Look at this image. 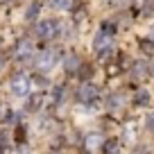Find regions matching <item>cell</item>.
Returning <instances> with one entry per match:
<instances>
[{
	"label": "cell",
	"mask_w": 154,
	"mask_h": 154,
	"mask_svg": "<svg viewBox=\"0 0 154 154\" xmlns=\"http://www.w3.org/2000/svg\"><path fill=\"white\" fill-rule=\"evenodd\" d=\"M61 97H63V86H54L52 88V100L54 102H61Z\"/></svg>",
	"instance_id": "cell-17"
},
{
	"label": "cell",
	"mask_w": 154,
	"mask_h": 154,
	"mask_svg": "<svg viewBox=\"0 0 154 154\" xmlns=\"http://www.w3.org/2000/svg\"><path fill=\"white\" fill-rule=\"evenodd\" d=\"M57 61H59V57H57L54 50H43V52H38V57H34V66H36L41 72L52 70Z\"/></svg>",
	"instance_id": "cell-5"
},
{
	"label": "cell",
	"mask_w": 154,
	"mask_h": 154,
	"mask_svg": "<svg viewBox=\"0 0 154 154\" xmlns=\"http://www.w3.org/2000/svg\"><path fill=\"white\" fill-rule=\"evenodd\" d=\"M147 102H149V93L145 91V88H140V91L134 95V104H138V106H145Z\"/></svg>",
	"instance_id": "cell-13"
},
{
	"label": "cell",
	"mask_w": 154,
	"mask_h": 154,
	"mask_svg": "<svg viewBox=\"0 0 154 154\" xmlns=\"http://www.w3.org/2000/svg\"><path fill=\"white\" fill-rule=\"evenodd\" d=\"M11 120H16V116L11 113V109H9V104H0V122H11Z\"/></svg>",
	"instance_id": "cell-12"
},
{
	"label": "cell",
	"mask_w": 154,
	"mask_h": 154,
	"mask_svg": "<svg viewBox=\"0 0 154 154\" xmlns=\"http://www.w3.org/2000/svg\"><path fill=\"white\" fill-rule=\"evenodd\" d=\"M120 104H122V97L118 95V93L109 97V106H111V109H116V106H120Z\"/></svg>",
	"instance_id": "cell-18"
},
{
	"label": "cell",
	"mask_w": 154,
	"mask_h": 154,
	"mask_svg": "<svg viewBox=\"0 0 154 154\" xmlns=\"http://www.w3.org/2000/svg\"><path fill=\"white\" fill-rule=\"evenodd\" d=\"M0 2H7V0H0Z\"/></svg>",
	"instance_id": "cell-23"
},
{
	"label": "cell",
	"mask_w": 154,
	"mask_h": 154,
	"mask_svg": "<svg viewBox=\"0 0 154 154\" xmlns=\"http://www.w3.org/2000/svg\"><path fill=\"white\" fill-rule=\"evenodd\" d=\"M0 43H2V38H0Z\"/></svg>",
	"instance_id": "cell-24"
},
{
	"label": "cell",
	"mask_w": 154,
	"mask_h": 154,
	"mask_svg": "<svg viewBox=\"0 0 154 154\" xmlns=\"http://www.w3.org/2000/svg\"><path fill=\"white\" fill-rule=\"evenodd\" d=\"M29 86H32V79H29L27 75H23V72H18V75L11 77V84H9V91L14 93L16 97H25L29 93Z\"/></svg>",
	"instance_id": "cell-4"
},
{
	"label": "cell",
	"mask_w": 154,
	"mask_h": 154,
	"mask_svg": "<svg viewBox=\"0 0 154 154\" xmlns=\"http://www.w3.org/2000/svg\"><path fill=\"white\" fill-rule=\"evenodd\" d=\"M145 125H147L149 131H154V111H152V113H147V120H145Z\"/></svg>",
	"instance_id": "cell-19"
},
{
	"label": "cell",
	"mask_w": 154,
	"mask_h": 154,
	"mask_svg": "<svg viewBox=\"0 0 154 154\" xmlns=\"http://www.w3.org/2000/svg\"><path fill=\"white\" fill-rule=\"evenodd\" d=\"M38 14H41V2H32L25 11V18L27 20H38Z\"/></svg>",
	"instance_id": "cell-11"
},
{
	"label": "cell",
	"mask_w": 154,
	"mask_h": 154,
	"mask_svg": "<svg viewBox=\"0 0 154 154\" xmlns=\"http://www.w3.org/2000/svg\"><path fill=\"white\" fill-rule=\"evenodd\" d=\"M63 66H66V70H77V68H79V59H77L75 54H68V57L63 59Z\"/></svg>",
	"instance_id": "cell-14"
},
{
	"label": "cell",
	"mask_w": 154,
	"mask_h": 154,
	"mask_svg": "<svg viewBox=\"0 0 154 154\" xmlns=\"http://www.w3.org/2000/svg\"><path fill=\"white\" fill-rule=\"evenodd\" d=\"M77 102L79 104H95L97 97H100V88L95 84H82V86L77 88Z\"/></svg>",
	"instance_id": "cell-3"
},
{
	"label": "cell",
	"mask_w": 154,
	"mask_h": 154,
	"mask_svg": "<svg viewBox=\"0 0 154 154\" xmlns=\"http://www.w3.org/2000/svg\"><path fill=\"white\" fill-rule=\"evenodd\" d=\"M27 102H25V111H29V113H36V111H41L45 106V102H48V97H45V93H27Z\"/></svg>",
	"instance_id": "cell-6"
},
{
	"label": "cell",
	"mask_w": 154,
	"mask_h": 154,
	"mask_svg": "<svg viewBox=\"0 0 154 154\" xmlns=\"http://www.w3.org/2000/svg\"><path fill=\"white\" fill-rule=\"evenodd\" d=\"M149 41H154V27L149 29Z\"/></svg>",
	"instance_id": "cell-21"
},
{
	"label": "cell",
	"mask_w": 154,
	"mask_h": 154,
	"mask_svg": "<svg viewBox=\"0 0 154 154\" xmlns=\"http://www.w3.org/2000/svg\"><path fill=\"white\" fill-rule=\"evenodd\" d=\"M48 5L54 7V9H59V11H63V9L70 7V0H48Z\"/></svg>",
	"instance_id": "cell-16"
},
{
	"label": "cell",
	"mask_w": 154,
	"mask_h": 154,
	"mask_svg": "<svg viewBox=\"0 0 154 154\" xmlns=\"http://www.w3.org/2000/svg\"><path fill=\"white\" fill-rule=\"evenodd\" d=\"M147 72H149V66L145 61H136L131 66V75L134 77H147Z\"/></svg>",
	"instance_id": "cell-10"
},
{
	"label": "cell",
	"mask_w": 154,
	"mask_h": 154,
	"mask_svg": "<svg viewBox=\"0 0 154 154\" xmlns=\"http://www.w3.org/2000/svg\"><path fill=\"white\" fill-rule=\"evenodd\" d=\"M111 43H113V25H102L93 36V50L100 57H106L111 52Z\"/></svg>",
	"instance_id": "cell-1"
},
{
	"label": "cell",
	"mask_w": 154,
	"mask_h": 154,
	"mask_svg": "<svg viewBox=\"0 0 154 154\" xmlns=\"http://www.w3.org/2000/svg\"><path fill=\"white\" fill-rule=\"evenodd\" d=\"M100 147H102V154H118L120 152V140L118 138H106Z\"/></svg>",
	"instance_id": "cell-9"
},
{
	"label": "cell",
	"mask_w": 154,
	"mask_h": 154,
	"mask_svg": "<svg viewBox=\"0 0 154 154\" xmlns=\"http://www.w3.org/2000/svg\"><path fill=\"white\" fill-rule=\"evenodd\" d=\"M100 145H102V134L91 131V134L84 136V147H86V149H97Z\"/></svg>",
	"instance_id": "cell-8"
},
{
	"label": "cell",
	"mask_w": 154,
	"mask_h": 154,
	"mask_svg": "<svg viewBox=\"0 0 154 154\" xmlns=\"http://www.w3.org/2000/svg\"><path fill=\"white\" fill-rule=\"evenodd\" d=\"M32 43H29L27 38H20L18 43H16L14 48V57L18 59V61H29V57H32Z\"/></svg>",
	"instance_id": "cell-7"
},
{
	"label": "cell",
	"mask_w": 154,
	"mask_h": 154,
	"mask_svg": "<svg viewBox=\"0 0 154 154\" xmlns=\"http://www.w3.org/2000/svg\"><path fill=\"white\" fill-rule=\"evenodd\" d=\"M138 45H140V50H143L145 54H154V41H149V38H140Z\"/></svg>",
	"instance_id": "cell-15"
},
{
	"label": "cell",
	"mask_w": 154,
	"mask_h": 154,
	"mask_svg": "<svg viewBox=\"0 0 154 154\" xmlns=\"http://www.w3.org/2000/svg\"><path fill=\"white\" fill-rule=\"evenodd\" d=\"M61 29H63V25L59 23V20H38V25H36V34H38V38H43V41H50V38H57L59 34H61Z\"/></svg>",
	"instance_id": "cell-2"
},
{
	"label": "cell",
	"mask_w": 154,
	"mask_h": 154,
	"mask_svg": "<svg viewBox=\"0 0 154 154\" xmlns=\"http://www.w3.org/2000/svg\"><path fill=\"white\" fill-rule=\"evenodd\" d=\"M106 5H111V7H118V5H122V2H125V0H104Z\"/></svg>",
	"instance_id": "cell-20"
},
{
	"label": "cell",
	"mask_w": 154,
	"mask_h": 154,
	"mask_svg": "<svg viewBox=\"0 0 154 154\" xmlns=\"http://www.w3.org/2000/svg\"><path fill=\"white\" fill-rule=\"evenodd\" d=\"M147 2H152V5H154V0H147Z\"/></svg>",
	"instance_id": "cell-22"
}]
</instances>
